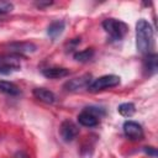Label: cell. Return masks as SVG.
I'll use <instances>...</instances> for the list:
<instances>
[{
  "label": "cell",
  "mask_w": 158,
  "mask_h": 158,
  "mask_svg": "<svg viewBox=\"0 0 158 158\" xmlns=\"http://www.w3.org/2000/svg\"><path fill=\"white\" fill-rule=\"evenodd\" d=\"M136 46L139 53H151L153 46V28L151 23L144 19L138 20L136 23Z\"/></svg>",
  "instance_id": "cell-1"
},
{
  "label": "cell",
  "mask_w": 158,
  "mask_h": 158,
  "mask_svg": "<svg viewBox=\"0 0 158 158\" xmlns=\"http://www.w3.org/2000/svg\"><path fill=\"white\" fill-rule=\"evenodd\" d=\"M102 27L106 31V33L115 41L122 40L128 31L127 25L116 19H106L102 22Z\"/></svg>",
  "instance_id": "cell-2"
},
{
  "label": "cell",
  "mask_w": 158,
  "mask_h": 158,
  "mask_svg": "<svg viewBox=\"0 0 158 158\" xmlns=\"http://www.w3.org/2000/svg\"><path fill=\"white\" fill-rule=\"evenodd\" d=\"M120 84V77L115 75V74H107V75H102L96 78L95 80H93L90 83V85L88 86V90L91 93H98L109 88H114Z\"/></svg>",
  "instance_id": "cell-3"
},
{
  "label": "cell",
  "mask_w": 158,
  "mask_h": 158,
  "mask_svg": "<svg viewBox=\"0 0 158 158\" xmlns=\"http://www.w3.org/2000/svg\"><path fill=\"white\" fill-rule=\"evenodd\" d=\"M20 56L14 53L0 54V74H11L16 70H20Z\"/></svg>",
  "instance_id": "cell-4"
},
{
  "label": "cell",
  "mask_w": 158,
  "mask_h": 158,
  "mask_svg": "<svg viewBox=\"0 0 158 158\" xmlns=\"http://www.w3.org/2000/svg\"><path fill=\"white\" fill-rule=\"evenodd\" d=\"M59 135L64 142L74 141L79 135V127L70 120H64L59 127Z\"/></svg>",
  "instance_id": "cell-5"
},
{
  "label": "cell",
  "mask_w": 158,
  "mask_h": 158,
  "mask_svg": "<svg viewBox=\"0 0 158 158\" xmlns=\"http://www.w3.org/2000/svg\"><path fill=\"white\" fill-rule=\"evenodd\" d=\"M90 83H91V75L90 74H83L80 77H77V78L68 80L64 84V89L67 91H79L83 89H88Z\"/></svg>",
  "instance_id": "cell-6"
},
{
  "label": "cell",
  "mask_w": 158,
  "mask_h": 158,
  "mask_svg": "<svg viewBox=\"0 0 158 158\" xmlns=\"http://www.w3.org/2000/svg\"><path fill=\"white\" fill-rule=\"evenodd\" d=\"M122 128H123L126 137L132 141H139L143 138V128L139 123H137L135 121H130V120L125 121Z\"/></svg>",
  "instance_id": "cell-7"
},
{
  "label": "cell",
  "mask_w": 158,
  "mask_h": 158,
  "mask_svg": "<svg viewBox=\"0 0 158 158\" xmlns=\"http://www.w3.org/2000/svg\"><path fill=\"white\" fill-rule=\"evenodd\" d=\"M7 48L11 53L17 54V56L33 53L37 49L36 44L32 43V42H11V43L7 44Z\"/></svg>",
  "instance_id": "cell-8"
},
{
  "label": "cell",
  "mask_w": 158,
  "mask_h": 158,
  "mask_svg": "<svg viewBox=\"0 0 158 158\" xmlns=\"http://www.w3.org/2000/svg\"><path fill=\"white\" fill-rule=\"evenodd\" d=\"M99 121H100L99 117H96L95 115H93L85 109L78 115V122L85 127H95L99 125Z\"/></svg>",
  "instance_id": "cell-9"
},
{
  "label": "cell",
  "mask_w": 158,
  "mask_h": 158,
  "mask_svg": "<svg viewBox=\"0 0 158 158\" xmlns=\"http://www.w3.org/2000/svg\"><path fill=\"white\" fill-rule=\"evenodd\" d=\"M69 69L63 68V67H51V68H46L42 70V74L48 78V79H59V78H64L67 75H69Z\"/></svg>",
  "instance_id": "cell-10"
},
{
  "label": "cell",
  "mask_w": 158,
  "mask_h": 158,
  "mask_svg": "<svg viewBox=\"0 0 158 158\" xmlns=\"http://www.w3.org/2000/svg\"><path fill=\"white\" fill-rule=\"evenodd\" d=\"M33 96L36 99H38L40 101L44 102V104H53L56 101V96L54 94L46 89V88H36L33 89Z\"/></svg>",
  "instance_id": "cell-11"
},
{
  "label": "cell",
  "mask_w": 158,
  "mask_h": 158,
  "mask_svg": "<svg viewBox=\"0 0 158 158\" xmlns=\"http://www.w3.org/2000/svg\"><path fill=\"white\" fill-rule=\"evenodd\" d=\"M65 28V23L62 20H56L53 22L49 23V26L47 27V35L52 38V40H57L64 31Z\"/></svg>",
  "instance_id": "cell-12"
},
{
  "label": "cell",
  "mask_w": 158,
  "mask_h": 158,
  "mask_svg": "<svg viewBox=\"0 0 158 158\" xmlns=\"http://www.w3.org/2000/svg\"><path fill=\"white\" fill-rule=\"evenodd\" d=\"M0 91L5 93L7 95H12V96L20 95V93H21L20 88L16 84L7 81V80H0Z\"/></svg>",
  "instance_id": "cell-13"
},
{
  "label": "cell",
  "mask_w": 158,
  "mask_h": 158,
  "mask_svg": "<svg viewBox=\"0 0 158 158\" xmlns=\"http://www.w3.org/2000/svg\"><path fill=\"white\" fill-rule=\"evenodd\" d=\"M157 62L158 56L156 53H148L144 58V69L148 72V74H154L157 72Z\"/></svg>",
  "instance_id": "cell-14"
},
{
  "label": "cell",
  "mask_w": 158,
  "mask_h": 158,
  "mask_svg": "<svg viewBox=\"0 0 158 158\" xmlns=\"http://www.w3.org/2000/svg\"><path fill=\"white\" fill-rule=\"evenodd\" d=\"M117 111H118V114L121 116L130 117L136 112V107H135V105L132 102H123L117 107Z\"/></svg>",
  "instance_id": "cell-15"
},
{
  "label": "cell",
  "mask_w": 158,
  "mask_h": 158,
  "mask_svg": "<svg viewBox=\"0 0 158 158\" xmlns=\"http://www.w3.org/2000/svg\"><path fill=\"white\" fill-rule=\"evenodd\" d=\"M94 57V49L93 48H86L80 52L74 53V59L77 62H88Z\"/></svg>",
  "instance_id": "cell-16"
},
{
  "label": "cell",
  "mask_w": 158,
  "mask_h": 158,
  "mask_svg": "<svg viewBox=\"0 0 158 158\" xmlns=\"http://www.w3.org/2000/svg\"><path fill=\"white\" fill-rule=\"evenodd\" d=\"M85 110H88L89 112H91L93 115H95L96 117H101V116H104L105 115V111H104V109H101V107H95V106H88V107H85Z\"/></svg>",
  "instance_id": "cell-17"
},
{
  "label": "cell",
  "mask_w": 158,
  "mask_h": 158,
  "mask_svg": "<svg viewBox=\"0 0 158 158\" xmlns=\"http://www.w3.org/2000/svg\"><path fill=\"white\" fill-rule=\"evenodd\" d=\"M12 4H7V2H5V4H1L0 5V16H2V15H5V14H9V12H11L12 11Z\"/></svg>",
  "instance_id": "cell-18"
},
{
  "label": "cell",
  "mask_w": 158,
  "mask_h": 158,
  "mask_svg": "<svg viewBox=\"0 0 158 158\" xmlns=\"http://www.w3.org/2000/svg\"><path fill=\"white\" fill-rule=\"evenodd\" d=\"M143 151L146 152V154H148V156H151L152 158H156L157 157V148H154V147H144L143 148Z\"/></svg>",
  "instance_id": "cell-19"
},
{
  "label": "cell",
  "mask_w": 158,
  "mask_h": 158,
  "mask_svg": "<svg viewBox=\"0 0 158 158\" xmlns=\"http://www.w3.org/2000/svg\"><path fill=\"white\" fill-rule=\"evenodd\" d=\"M12 158H28V156H27L23 151H19V152H16V153L14 154Z\"/></svg>",
  "instance_id": "cell-20"
}]
</instances>
